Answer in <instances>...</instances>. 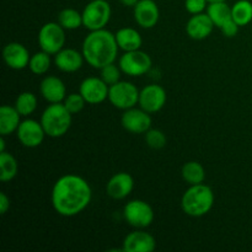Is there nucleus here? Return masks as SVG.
I'll list each match as a JSON object with an SVG mask.
<instances>
[{"label":"nucleus","instance_id":"nucleus-33","mask_svg":"<svg viewBox=\"0 0 252 252\" xmlns=\"http://www.w3.org/2000/svg\"><path fill=\"white\" fill-rule=\"evenodd\" d=\"M208 1L207 0H186L185 1V7L191 15L201 14L204 10H207Z\"/></svg>","mask_w":252,"mask_h":252},{"label":"nucleus","instance_id":"nucleus-10","mask_svg":"<svg viewBox=\"0 0 252 252\" xmlns=\"http://www.w3.org/2000/svg\"><path fill=\"white\" fill-rule=\"evenodd\" d=\"M121 123L127 132L133 134H144L152 128V117L150 113L142 107H132L123 111Z\"/></svg>","mask_w":252,"mask_h":252},{"label":"nucleus","instance_id":"nucleus-2","mask_svg":"<svg viewBox=\"0 0 252 252\" xmlns=\"http://www.w3.org/2000/svg\"><path fill=\"white\" fill-rule=\"evenodd\" d=\"M118 44L116 36L107 30L90 31L85 37L81 52L86 63L95 69H101L105 65L115 63L118 56Z\"/></svg>","mask_w":252,"mask_h":252},{"label":"nucleus","instance_id":"nucleus-26","mask_svg":"<svg viewBox=\"0 0 252 252\" xmlns=\"http://www.w3.org/2000/svg\"><path fill=\"white\" fill-rule=\"evenodd\" d=\"M231 16L239 26H246L252 21V2L250 0H238L231 6Z\"/></svg>","mask_w":252,"mask_h":252},{"label":"nucleus","instance_id":"nucleus-7","mask_svg":"<svg viewBox=\"0 0 252 252\" xmlns=\"http://www.w3.org/2000/svg\"><path fill=\"white\" fill-rule=\"evenodd\" d=\"M123 217L130 226L135 229H145L154 220V211L148 202L142 199L129 201L123 208Z\"/></svg>","mask_w":252,"mask_h":252},{"label":"nucleus","instance_id":"nucleus-37","mask_svg":"<svg viewBox=\"0 0 252 252\" xmlns=\"http://www.w3.org/2000/svg\"><path fill=\"white\" fill-rule=\"evenodd\" d=\"M4 135H1L0 138V152H5V139H4Z\"/></svg>","mask_w":252,"mask_h":252},{"label":"nucleus","instance_id":"nucleus-5","mask_svg":"<svg viewBox=\"0 0 252 252\" xmlns=\"http://www.w3.org/2000/svg\"><path fill=\"white\" fill-rule=\"evenodd\" d=\"M83 26L89 31L105 29L111 19V5L107 0H91L83 10Z\"/></svg>","mask_w":252,"mask_h":252},{"label":"nucleus","instance_id":"nucleus-23","mask_svg":"<svg viewBox=\"0 0 252 252\" xmlns=\"http://www.w3.org/2000/svg\"><path fill=\"white\" fill-rule=\"evenodd\" d=\"M207 14L211 17L213 24L220 29L225 22L233 19L231 16V7L226 4V1L211 2L207 6Z\"/></svg>","mask_w":252,"mask_h":252},{"label":"nucleus","instance_id":"nucleus-22","mask_svg":"<svg viewBox=\"0 0 252 252\" xmlns=\"http://www.w3.org/2000/svg\"><path fill=\"white\" fill-rule=\"evenodd\" d=\"M120 49L125 52L140 49L143 44V38L139 32L132 27H122L115 33Z\"/></svg>","mask_w":252,"mask_h":252},{"label":"nucleus","instance_id":"nucleus-17","mask_svg":"<svg viewBox=\"0 0 252 252\" xmlns=\"http://www.w3.org/2000/svg\"><path fill=\"white\" fill-rule=\"evenodd\" d=\"M134 189V180L128 172H117L108 180L106 192L112 199H125L132 193Z\"/></svg>","mask_w":252,"mask_h":252},{"label":"nucleus","instance_id":"nucleus-3","mask_svg":"<svg viewBox=\"0 0 252 252\" xmlns=\"http://www.w3.org/2000/svg\"><path fill=\"white\" fill-rule=\"evenodd\" d=\"M216 201L213 189L204 184L191 185L181 198L184 213L193 218H201L212 211Z\"/></svg>","mask_w":252,"mask_h":252},{"label":"nucleus","instance_id":"nucleus-1","mask_svg":"<svg viewBox=\"0 0 252 252\" xmlns=\"http://www.w3.org/2000/svg\"><path fill=\"white\" fill-rule=\"evenodd\" d=\"M93 198V191L85 179L75 174L59 177L53 185L51 201L53 209L62 217H75L85 211Z\"/></svg>","mask_w":252,"mask_h":252},{"label":"nucleus","instance_id":"nucleus-13","mask_svg":"<svg viewBox=\"0 0 252 252\" xmlns=\"http://www.w3.org/2000/svg\"><path fill=\"white\" fill-rule=\"evenodd\" d=\"M108 90H110V86L97 76L84 79L79 86V93L83 95L89 105H98L107 100Z\"/></svg>","mask_w":252,"mask_h":252},{"label":"nucleus","instance_id":"nucleus-27","mask_svg":"<svg viewBox=\"0 0 252 252\" xmlns=\"http://www.w3.org/2000/svg\"><path fill=\"white\" fill-rule=\"evenodd\" d=\"M58 22L64 30H76L83 26V14L73 7H65L59 11Z\"/></svg>","mask_w":252,"mask_h":252},{"label":"nucleus","instance_id":"nucleus-30","mask_svg":"<svg viewBox=\"0 0 252 252\" xmlns=\"http://www.w3.org/2000/svg\"><path fill=\"white\" fill-rule=\"evenodd\" d=\"M144 138L148 147L152 148V149H162L167 143L166 135H165V133L160 129H152V128H150L148 132L144 133Z\"/></svg>","mask_w":252,"mask_h":252},{"label":"nucleus","instance_id":"nucleus-24","mask_svg":"<svg viewBox=\"0 0 252 252\" xmlns=\"http://www.w3.org/2000/svg\"><path fill=\"white\" fill-rule=\"evenodd\" d=\"M182 179L185 182L191 186V185H199L203 184L206 180V170L203 165L198 161H187L184 164L181 169Z\"/></svg>","mask_w":252,"mask_h":252},{"label":"nucleus","instance_id":"nucleus-14","mask_svg":"<svg viewBox=\"0 0 252 252\" xmlns=\"http://www.w3.org/2000/svg\"><path fill=\"white\" fill-rule=\"evenodd\" d=\"M2 58L5 64L14 70H22L30 63V52L26 47L19 42H10L2 49Z\"/></svg>","mask_w":252,"mask_h":252},{"label":"nucleus","instance_id":"nucleus-31","mask_svg":"<svg viewBox=\"0 0 252 252\" xmlns=\"http://www.w3.org/2000/svg\"><path fill=\"white\" fill-rule=\"evenodd\" d=\"M63 103L66 107V110H68L71 115H76V113L83 111V108L85 107L86 101L80 93H73L66 95Z\"/></svg>","mask_w":252,"mask_h":252},{"label":"nucleus","instance_id":"nucleus-11","mask_svg":"<svg viewBox=\"0 0 252 252\" xmlns=\"http://www.w3.org/2000/svg\"><path fill=\"white\" fill-rule=\"evenodd\" d=\"M16 135L19 142L24 147L32 149V148L39 147L47 134L44 132L43 127H42L41 122L27 118V120L22 121L20 123L19 128L16 130Z\"/></svg>","mask_w":252,"mask_h":252},{"label":"nucleus","instance_id":"nucleus-19","mask_svg":"<svg viewBox=\"0 0 252 252\" xmlns=\"http://www.w3.org/2000/svg\"><path fill=\"white\" fill-rule=\"evenodd\" d=\"M214 27H216V25L213 24L208 14L201 12V14L192 15L189 17L186 24V32L194 41H202V39H206L207 37L211 36Z\"/></svg>","mask_w":252,"mask_h":252},{"label":"nucleus","instance_id":"nucleus-35","mask_svg":"<svg viewBox=\"0 0 252 252\" xmlns=\"http://www.w3.org/2000/svg\"><path fill=\"white\" fill-rule=\"evenodd\" d=\"M10 204L11 203H10L9 197L6 196L5 192H1V193H0V213H1L2 216L10 209Z\"/></svg>","mask_w":252,"mask_h":252},{"label":"nucleus","instance_id":"nucleus-32","mask_svg":"<svg viewBox=\"0 0 252 252\" xmlns=\"http://www.w3.org/2000/svg\"><path fill=\"white\" fill-rule=\"evenodd\" d=\"M101 74H100V78L107 84L108 86L113 85V84L118 83L121 80V70L120 65H116L115 63H111L108 65H105L103 68L100 69Z\"/></svg>","mask_w":252,"mask_h":252},{"label":"nucleus","instance_id":"nucleus-20","mask_svg":"<svg viewBox=\"0 0 252 252\" xmlns=\"http://www.w3.org/2000/svg\"><path fill=\"white\" fill-rule=\"evenodd\" d=\"M84 61L83 52L74 48H63L54 54V64L63 73H75L83 66Z\"/></svg>","mask_w":252,"mask_h":252},{"label":"nucleus","instance_id":"nucleus-25","mask_svg":"<svg viewBox=\"0 0 252 252\" xmlns=\"http://www.w3.org/2000/svg\"><path fill=\"white\" fill-rule=\"evenodd\" d=\"M19 164L15 157L10 153L0 152V181L9 182L16 177Z\"/></svg>","mask_w":252,"mask_h":252},{"label":"nucleus","instance_id":"nucleus-9","mask_svg":"<svg viewBox=\"0 0 252 252\" xmlns=\"http://www.w3.org/2000/svg\"><path fill=\"white\" fill-rule=\"evenodd\" d=\"M38 44L42 51L51 56L58 53L65 44V30L59 22H47L38 32Z\"/></svg>","mask_w":252,"mask_h":252},{"label":"nucleus","instance_id":"nucleus-16","mask_svg":"<svg viewBox=\"0 0 252 252\" xmlns=\"http://www.w3.org/2000/svg\"><path fill=\"white\" fill-rule=\"evenodd\" d=\"M155 249L157 241L154 236L143 229L132 231L123 240L122 250L125 252H153Z\"/></svg>","mask_w":252,"mask_h":252},{"label":"nucleus","instance_id":"nucleus-21","mask_svg":"<svg viewBox=\"0 0 252 252\" xmlns=\"http://www.w3.org/2000/svg\"><path fill=\"white\" fill-rule=\"evenodd\" d=\"M20 113L15 106L2 105L0 107V134L6 137L16 132L20 126Z\"/></svg>","mask_w":252,"mask_h":252},{"label":"nucleus","instance_id":"nucleus-15","mask_svg":"<svg viewBox=\"0 0 252 252\" xmlns=\"http://www.w3.org/2000/svg\"><path fill=\"white\" fill-rule=\"evenodd\" d=\"M134 20L143 29H153L157 26L160 17L159 6L154 0H139L133 7Z\"/></svg>","mask_w":252,"mask_h":252},{"label":"nucleus","instance_id":"nucleus-8","mask_svg":"<svg viewBox=\"0 0 252 252\" xmlns=\"http://www.w3.org/2000/svg\"><path fill=\"white\" fill-rule=\"evenodd\" d=\"M122 73L129 76H142L150 70L153 61L148 53L142 49L125 52L118 59Z\"/></svg>","mask_w":252,"mask_h":252},{"label":"nucleus","instance_id":"nucleus-6","mask_svg":"<svg viewBox=\"0 0 252 252\" xmlns=\"http://www.w3.org/2000/svg\"><path fill=\"white\" fill-rule=\"evenodd\" d=\"M139 93L137 86L130 81H122L113 84L108 90V101L118 110L126 111L135 107L139 102Z\"/></svg>","mask_w":252,"mask_h":252},{"label":"nucleus","instance_id":"nucleus-34","mask_svg":"<svg viewBox=\"0 0 252 252\" xmlns=\"http://www.w3.org/2000/svg\"><path fill=\"white\" fill-rule=\"evenodd\" d=\"M239 27L240 26H239V25L236 24L233 19H231V20H229L228 22H225V24L220 27V31L225 37L233 38V37H235L236 34H238Z\"/></svg>","mask_w":252,"mask_h":252},{"label":"nucleus","instance_id":"nucleus-36","mask_svg":"<svg viewBox=\"0 0 252 252\" xmlns=\"http://www.w3.org/2000/svg\"><path fill=\"white\" fill-rule=\"evenodd\" d=\"M138 1H139V0H120L121 4L125 5V6H128V7H134L135 5H137Z\"/></svg>","mask_w":252,"mask_h":252},{"label":"nucleus","instance_id":"nucleus-4","mask_svg":"<svg viewBox=\"0 0 252 252\" xmlns=\"http://www.w3.org/2000/svg\"><path fill=\"white\" fill-rule=\"evenodd\" d=\"M71 116L64 103H49L42 113L39 122L48 137L61 138L70 129Z\"/></svg>","mask_w":252,"mask_h":252},{"label":"nucleus","instance_id":"nucleus-12","mask_svg":"<svg viewBox=\"0 0 252 252\" xmlns=\"http://www.w3.org/2000/svg\"><path fill=\"white\" fill-rule=\"evenodd\" d=\"M166 91L162 86L158 84H150V85L144 86L139 93V107L147 111L149 113H157L166 103Z\"/></svg>","mask_w":252,"mask_h":252},{"label":"nucleus","instance_id":"nucleus-18","mask_svg":"<svg viewBox=\"0 0 252 252\" xmlns=\"http://www.w3.org/2000/svg\"><path fill=\"white\" fill-rule=\"evenodd\" d=\"M39 93L42 97L49 103L63 102L66 97L65 84L58 76L48 75L42 79L39 84Z\"/></svg>","mask_w":252,"mask_h":252},{"label":"nucleus","instance_id":"nucleus-29","mask_svg":"<svg viewBox=\"0 0 252 252\" xmlns=\"http://www.w3.org/2000/svg\"><path fill=\"white\" fill-rule=\"evenodd\" d=\"M51 54L41 49L39 52L31 56L29 68L36 75H43L51 68Z\"/></svg>","mask_w":252,"mask_h":252},{"label":"nucleus","instance_id":"nucleus-38","mask_svg":"<svg viewBox=\"0 0 252 252\" xmlns=\"http://www.w3.org/2000/svg\"><path fill=\"white\" fill-rule=\"evenodd\" d=\"M208 1V4H211V2H220V1H226V0H207Z\"/></svg>","mask_w":252,"mask_h":252},{"label":"nucleus","instance_id":"nucleus-28","mask_svg":"<svg viewBox=\"0 0 252 252\" xmlns=\"http://www.w3.org/2000/svg\"><path fill=\"white\" fill-rule=\"evenodd\" d=\"M37 103H38V101H37L36 95L33 93L24 91L15 100V108L19 111L20 115L27 117L36 111Z\"/></svg>","mask_w":252,"mask_h":252}]
</instances>
